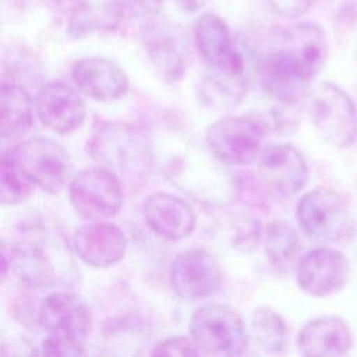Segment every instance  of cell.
<instances>
[{"instance_id":"6da1fadb","label":"cell","mask_w":357,"mask_h":357,"mask_svg":"<svg viewBox=\"0 0 357 357\" xmlns=\"http://www.w3.org/2000/svg\"><path fill=\"white\" fill-rule=\"evenodd\" d=\"M88 152L100 166L128 181L142 180L151 169V152L145 135L128 124L99 126L88 142Z\"/></svg>"},{"instance_id":"7a4b0ae2","label":"cell","mask_w":357,"mask_h":357,"mask_svg":"<svg viewBox=\"0 0 357 357\" xmlns=\"http://www.w3.org/2000/svg\"><path fill=\"white\" fill-rule=\"evenodd\" d=\"M188 332L201 353L234 356L244 353L248 344L243 318L223 304L199 307L191 317Z\"/></svg>"},{"instance_id":"3957f363","label":"cell","mask_w":357,"mask_h":357,"mask_svg":"<svg viewBox=\"0 0 357 357\" xmlns=\"http://www.w3.org/2000/svg\"><path fill=\"white\" fill-rule=\"evenodd\" d=\"M47 194H59L70 176V159L60 144L43 137L17 142L3 152Z\"/></svg>"},{"instance_id":"277c9868","label":"cell","mask_w":357,"mask_h":357,"mask_svg":"<svg viewBox=\"0 0 357 357\" xmlns=\"http://www.w3.org/2000/svg\"><path fill=\"white\" fill-rule=\"evenodd\" d=\"M70 204L84 220H107L119 213L123 205L120 177L105 166L81 170L71 178Z\"/></svg>"},{"instance_id":"5b68a950","label":"cell","mask_w":357,"mask_h":357,"mask_svg":"<svg viewBox=\"0 0 357 357\" xmlns=\"http://www.w3.org/2000/svg\"><path fill=\"white\" fill-rule=\"evenodd\" d=\"M298 226L312 240L340 241L350 236L353 220L342 197L326 187L305 192L296 208Z\"/></svg>"},{"instance_id":"8992f818","label":"cell","mask_w":357,"mask_h":357,"mask_svg":"<svg viewBox=\"0 0 357 357\" xmlns=\"http://www.w3.org/2000/svg\"><path fill=\"white\" fill-rule=\"evenodd\" d=\"M310 116L329 145L347 148L357 138V112L353 100L333 82H321L311 93Z\"/></svg>"},{"instance_id":"52a82bcc","label":"cell","mask_w":357,"mask_h":357,"mask_svg":"<svg viewBox=\"0 0 357 357\" xmlns=\"http://www.w3.org/2000/svg\"><path fill=\"white\" fill-rule=\"evenodd\" d=\"M264 128L241 116H226L213 121L205 131V141L216 159L231 166L255 162L262 152Z\"/></svg>"},{"instance_id":"ba28073f","label":"cell","mask_w":357,"mask_h":357,"mask_svg":"<svg viewBox=\"0 0 357 357\" xmlns=\"http://www.w3.org/2000/svg\"><path fill=\"white\" fill-rule=\"evenodd\" d=\"M145 53L156 71L169 82L181 79L191 66V42L187 31L174 22L149 21L141 31Z\"/></svg>"},{"instance_id":"9c48e42d","label":"cell","mask_w":357,"mask_h":357,"mask_svg":"<svg viewBox=\"0 0 357 357\" xmlns=\"http://www.w3.org/2000/svg\"><path fill=\"white\" fill-rule=\"evenodd\" d=\"M222 269L216 258L201 248L178 254L170 268V283L178 297L187 301L204 300L222 284Z\"/></svg>"},{"instance_id":"30bf717a","label":"cell","mask_w":357,"mask_h":357,"mask_svg":"<svg viewBox=\"0 0 357 357\" xmlns=\"http://www.w3.org/2000/svg\"><path fill=\"white\" fill-rule=\"evenodd\" d=\"M258 173L268 191L278 198L297 194L308 180L303 153L291 144H272L259 155Z\"/></svg>"},{"instance_id":"8fae6325","label":"cell","mask_w":357,"mask_h":357,"mask_svg":"<svg viewBox=\"0 0 357 357\" xmlns=\"http://www.w3.org/2000/svg\"><path fill=\"white\" fill-rule=\"evenodd\" d=\"M194 39L202 60L219 74L237 78L244 70V61L237 50L230 29L216 14H202L194 26Z\"/></svg>"},{"instance_id":"7c38bea8","label":"cell","mask_w":357,"mask_h":357,"mask_svg":"<svg viewBox=\"0 0 357 357\" xmlns=\"http://www.w3.org/2000/svg\"><path fill=\"white\" fill-rule=\"evenodd\" d=\"M350 264L346 255L335 248H314L297 265L296 279L301 290L315 297L331 296L347 283Z\"/></svg>"},{"instance_id":"4fadbf2b","label":"cell","mask_w":357,"mask_h":357,"mask_svg":"<svg viewBox=\"0 0 357 357\" xmlns=\"http://www.w3.org/2000/svg\"><path fill=\"white\" fill-rule=\"evenodd\" d=\"M35 112L47 130L60 135L78 130L86 116L79 93L61 81L49 82L38 91Z\"/></svg>"},{"instance_id":"5bb4252c","label":"cell","mask_w":357,"mask_h":357,"mask_svg":"<svg viewBox=\"0 0 357 357\" xmlns=\"http://www.w3.org/2000/svg\"><path fill=\"white\" fill-rule=\"evenodd\" d=\"M39 324L47 335L84 344L91 331V315L84 300L75 293L54 291L39 305Z\"/></svg>"},{"instance_id":"9a60e30c","label":"cell","mask_w":357,"mask_h":357,"mask_svg":"<svg viewBox=\"0 0 357 357\" xmlns=\"http://www.w3.org/2000/svg\"><path fill=\"white\" fill-rule=\"evenodd\" d=\"M276 47L310 81L322 70L329 52L324 29L314 22H298L289 26L282 32Z\"/></svg>"},{"instance_id":"2e32d148","label":"cell","mask_w":357,"mask_h":357,"mask_svg":"<svg viewBox=\"0 0 357 357\" xmlns=\"http://www.w3.org/2000/svg\"><path fill=\"white\" fill-rule=\"evenodd\" d=\"M73 39L114 31L123 20L121 0H56Z\"/></svg>"},{"instance_id":"e0dca14e","label":"cell","mask_w":357,"mask_h":357,"mask_svg":"<svg viewBox=\"0 0 357 357\" xmlns=\"http://www.w3.org/2000/svg\"><path fill=\"white\" fill-rule=\"evenodd\" d=\"M73 248L84 264L93 268H107L123 259L127 237L114 223L93 220L75 230Z\"/></svg>"},{"instance_id":"ac0fdd59","label":"cell","mask_w":357,"mask_h":357,"mask_svg":"<svg viewBox=\"0 0 357 357\" xmlns=\"http://www.w3.org/2000/svg\"><path fill=\"white\" fill-rule=\"evenodd\" d=\"M75 85L98 102H112L128 91V77L112 59L103 56L82 57L71 66Z\"/></svg>"},{"instance_id":"d6986e66","label":"cell","mask_w":357,"mask_h":357,"mask_svg":"<svg viewBox=\"0 0 357 357\" xmlns=\"http://www.w3.org/2000/svg\"><path fill=\"white\" fill-rule=\"evenodd\" d=\"M142 215L146 226L155 234L172 241L188 237L197 226L192 206L170 192L158 191L146 197Z\"/></svg>"},{"instance_id":"ffe728a7","label":"cell","mask_w":357,"mask_h":357,"mask_svg":"<svg viewBox=\"0 0 357 357\" xmlns=\"http://www.w3.org/2000/svg\"><path fill=\"white\" fill-rule=\"evenodd\" d=\"M259 75L264 91L283 105L300 102L307 95L311 82L286 60L278 47H273L262 59Z\"/></svg>"},{"instance_id":"44dd1931","label":"cell","mask_w":357,"mask_h":357,"mask_svg":"<svg viewBox=\"0 0 357 357\" xmlns=\"http://www.w3.org/2000/svg\"><path fill=\"white\" fill-rule=\"evenodd\" d=\"M353 339L347 324L333 315L308 321L298 333L297 344L305 356H343L351 347Z\"/></svg>"},{"instance_id":"7402d4cb","label":"cell","mask_w":357,"mask_h":357,"mask_svg":"<svg viewBox=\"0 0 357 357\" xmlns=\"http://www.w3.org/2000/svg\"><path fill=\"white\" fill-rule=\"evenodd\" d=\"M8 254L10 268L31 287H47L53 283L54 269L42 238L33 236L18 238L10 247Z\"/></svg>"},{"instance_id":"603a6c76","label":"cell","mask_w":357,"mask_h":357,"mask_svg":"<svg viewBox=\"0 0 357 357\" xmlns=\"http://www.w3.org/2000/svg\"><path fill=\"white\" fill-rule=\"evenodd\" d=\"M1 139L17 142L24 138L33 123V103L26 89L17 81L3 78L0 91Z\"/></svg>"},{"instance_id":"cb8c5ba5","label":"cell","mask_w":357,"mask_h":357,"mask_svg":"<svg viewBox=\"0 0 357 357\" xmlns=\"http://www.w3.org/2000/svg\"><path fill=\"white\" fill-rule=\"evenodd\" d=\"M265 251L272 266L286 272L300 251V238L286 220H273L265 230Z\"/></svg>"},{"instance_id":"d4e9b609","label":"cell","mask_w":357,"mask_h":357,"mask_svg":"<svg viewBox=\"0 0 357 357\" xmlns=\"http://www.w3.org/2000/svg\"><path fill=\"white\" fill-rule=\"evenodd\" d=\"M255 343L265 353H279L286 346L287 326L282 315L272 307H258L251 318Z\"/></svg>"},{"instance_id":"484cf974","label":"cell","mask_w":357,"mask_h":357,"mask_svg":"<svg viewBox=\"0 0 357 357\" xmlns=\"http://www.w3.org/2000/svg\"><path fill=\"white\" fill-rule=\"evenodd\" d=\"M35 184L24 172L3 153L1 158V187L0 198L4 205H17L29 199L33 194Z\"/></svg>"},{"instance_id":"4316f807","label":"cell","mask_w":357,"mask_h":357,"mask_svg":"<svg viewBox=\"0 0 357 357\" xmlns=\"http://www.w3.org/2000/svg\"><path fill=\"white\" fill-rule=\"evenodd\" d=\"M152 356H198L199 349L191 337L173 336L158 343L151 351Z\"/></svg>"},{"instance_id":"83f0119b","label":"cell","mask_w":357,"mask_h":357,"mask_svg":"<svg viewBox=\"0 0 357 357\" xmlns=\"http://www.w3.org/2000/svg\"><path fill=\"white\" fill-rule=\"evenodd\" d=\"M40 347L42 354L46 356H81L85 353L82 343L54 335H47L43 339Z\"/></svg>"},{"instance_id":"f1b7e54d","label":"cell","mask_w":357,"mask_h":357,"mask_svg":"<svg viewBox=\"0 0 357 357\" xmlns=\"http://www.w3.org/2000/svg\"><path fill=\"white\" fill-rule=\"evenodd\" d=\"M269 7L279 15L287 18H297L304 15L315 0H266Z\"/></svg>"},{"instance_id":"f546056e","label":"cell","mask_w":357,"mask_h":357,"mask_svg":"<svg viewBox=\"0 0 357 357\" xmlns=\"http://www.w3.org/2000/svg\"><path fill=\"white\" fill-rule=\"evenodd\" d=\"M130 3L135 6L141 13L151 17H155L163 6V0H130Z\"/></svg>"},{"instance_id":"4dcf8cb0","label":"cell","mask_w":357,"mask_h":357,"mask_svg":"<svg viewBox=\"0 0 357 357\" xmlns=\"http://www.w3.org/2000/svg\"><path fill=\"white\" fill-rule=\"evenodd\" d=\"M177 3V6L187 11V13H195L199 11L201 8L205 7V4L208 3V0H174Z\"/></svg>"}]
</instances>
